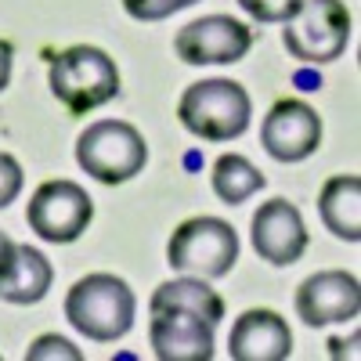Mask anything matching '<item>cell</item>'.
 Segmentation results:
<instances>
[{"mask_svg":"<svg viewBox=\"0 0 361 361\" xmlns=\"http://www.w3.org/2000/svg\"><path fill=\"white\" fill-rule=\"evenodd\" d=\"M18 192H22V166L15 163V156L0 152V209L15 202Z\"/></svg>","mask_w":361,"mask_h":361,"instance_id":"ffe728a7","label":"cell"},{"mask_svg":"<svg viewBox=\"0 0 361 361\" xmlns=\"http://www.w3.org/2000/svg\"><path fill=\"white\" fill-rule=\"evenodd\" d=\"M29 361H40V357H80V350L69 343V340H62V336H44V340H37L33 347H29V354H25Z\"/></svg>","mask_w":361,"mask_h":361,"instance_id":"44dd1931","label":"cell"},{"mask_svg":"<svg viewBox=\"0 0 361 361\" xmlns=\"http://www.w3.org/2000/svg\"><path fill=\"white\" fill-rule=\"evenodd\" d=\"M318 214L333 235L357 243L361 238V180L354 173H340L333 180H325V188L318 195Z\"/></svg>","mask_w":361,"mask_h":361,"instance_id":"5bb4252c","label":"cell"},{"mask_svg":"<svg viewBox=\"0 0 361 361\" xmlns=\"http://www.w3.org/2000/svg\"><path fill=\"white\" fill-rule=\"evenodd\" d=\"M148 311H188L209 325H217L224 318V300L199 279H173L152 293Z\"/></svg>","mask_w":361,"mask_h":361,"instance_id":"9a60e30c","label":"cell"},{"mask_svg":"<svg viewBox=\"0 0 361 361\" xmlns=\"http://www.w3.org/2000/svg\"><path fill=\"white\" fill-rule=\"evenodd\" d=\"M11 58H15V47L8 40H0V90H4L8 80H11Z\"/></svg>","mask_w":361,"mask_h":361,"instance_id":"603a6c76","label":"cell"},{"mask_svg":"<svg viewBox=\"0 0 361 361\" xmlns=\"http://www.w3.org/2000/svg\"><path fill=\"white\" fill-rule=\"evenodd\" d=\"M209 180H214V192L217 199H224L228 206H238V202H246L253 192H260L267 185V177L246 159V156H221L214 163V173H209Z\"/></svg>","mask_w":361,"mask_h":361,"instance_id":"e0dca14e","label":"cell"},{"mask_svg":"<svg viewBox=\"0 0 361 361\" xmlns=\"http://www.w3.org/2000/svg\"><path fill=\"white\" fill-rule=\"evenodd\" d=\"M238 8L253 15L257 22H286L296 15L300 0H238Z\"/></svg>","mask_w":361,"mask_h":361,"instance_id":"ac0fdd59","label":"cell"},{"mask_svg":"<svg viewBox=\"0 0 361 361\" xmlns=\"http://www.w3.org/2000/svg\"><path fill=\"white\" fill-rule=\"evenodd\" d=\"M260 145L267 148L271 159L300 163L322 145V119H318V112L307 102L286 98L279 105H271V112L264 116Z\"/></svg>","mask_w":361,"mask_h":361,"instance_id":"9c48e42d","label":"cell"},{"mask_svg":"<svg viewBox=\"0 0 361 361\" xmlns=\"http://www.w3.org/2000/svg\"><path fill=\"white\" fill-rule=\"evenodd\" d=\"M177 116L185 123V130H192L202 141H231L250 127L253 105H250V94L243 83L202 80L180 94Z\"/></svg>","mask_w":361,"mask_h":361,"instance_id":"3957f363","label":"cell"},{"mask_svg":"<svg viewBox=\"0 0 361 361\" xmlns=\"http://www.w3.org/2000/svg\"><path fill=\"white\" fill-rule=\"evenodd\" d=\"M195 4V0H123V8L130 18H141V22H159L180 8H188Z\"/></svg>","mask_w":361,"mask_h":361,"instance_id":"d6986e66","label":"cell"},{"mask_svg":"<svg viewBox=\"0 0 361 361\" xmlns=\"http://www.w3.org/2000/svg\"><path fill=\"white\" fill-rule=\"evenodd\" d=\"M250 47H253V29L228 15L188 22L173 40L177 58L188 66H228V62H238Z\"/></svg>","mask_w":361,"mask_h":361,"instance_id":"ba28073f","label":"cell"},{"mask_svg":"<svg viewBox=\"0 0 361 361\" xmlns=\"http://www.w3.org/2000/svg\"><path fill=\"white\" fill-rule=\"evenodd\" d=\"M156 357L163 361H209L214 357V325L188 311H152L148 325Z\"/></svg>","mask_w":361,"mask_h":361,"instance_id":"7c38bea8","label":"cell"},{"mask_svg":"<svg viewBox=\"0 0 361 361\" xmlns=\"http://www.w3.org/2000/svg\"><path fill=\"white\" fill-rule=\"evenodd\" d=\"M51 90L69 116H87L119 94V69L102 47L76 44L51 58Z\"/></svg>","mask_w":361,"mask_h":361,"instance_id":"7a4b0ae2","label":"cell"},{"mask_svg":"<svg viewBox=\"0 0 361 361\" xmlns=\"http://www.w3.org/2000/svg\"><path fill=\"white\" fill-rule=\"evenodd\" d=\"M137 300L130 286L116 275H87L66 296V318L76 333L98 343H112L130 333Z\"/></svg>","mask_w":361,"mask_h":361,"instance_id":"6da1fadb","label":"cell"},{"mask_svg":"<svg viewBox=\"0 0 361 361\" xmlns=\"http://www.w3.org/2000/svg\"><path fill=\"white\" fill-rule=\"evenodd\" d=\"M350 40V11L343 0H300L293 18H286L282 44L304 66L336 62Z\"/></svg>","mask_w":361,"mask_h":361,"instance_id":"277c9868","label":"cell"},{"mask_svg":"<svg viewBox=\"0 0 361 361\" xmlns=\"http://www.w3.org/2000/svg\"><path fill=\"white\" fill-rule=\"evenodd\" d=\"M166 260L173 271H188L199 279H221L238 260V235L221 217H192L170 235Z\"/></svg>","mask_w":361,"mask_h":361,"instance_id":"8992f818","label":"cell"},{"mask_svg":"<svg viewBox=\"0 0 361 361\" xmlns=\"http://www.w3.org/2000/svg\"><path fill=\"white\" fill-rule=\"evenodd\" d=\"M228 350L235 361H286L293 350V333L279 311H246L231 325Z\"/></svg>","mask_w":361,"mask_h":361,"instance_id":"4fadbf2b","label":"cell"},{"mask_svg":"<svg viewBox=\"0 0 361 361\" xmlns=\"http://www.w3.org/2000/svg\"><path fill=\"white\" fill-rule=\"evenodd\" d=\"M361 307V286L347 271H318L296 289V314L311 329L354 318Z\"/></svg>","mask_w":361,"mask_h":361,"instance_id":"8fae6325","label":"cell"},{"mask_svg":"<svg viewBox=\"0 0 361 361\" xmlns=\"http://www.w3.org/2000/svg\"><path fill=\"white\" fill-rule=\"evenodd\" d=\"M253 250L260 253V260L286 267L296 264L300 253L307 250V228L300 209L286 199H271L253 214Z\"/></svg>","mask_w":361,"mask_h":361,"instance_id":"30bf717a","label":"cell"},{"mask_svg":"<svg viewBox=\"0 0 361 361\" xmlns=\"http://www.w3.org/2000/svg\"><path fill=\"white\" fill-rule=\"evenodd\" d=\"M15 260H18V243H11V238L0 231V286H4L11 279L15 271Z\"/></svg>","mask_w":361,"mask_h":361,"instance_id":"7402d4cb","label":"cell"},{"mask_svg":"<svg viewBox=\"0 0 361 361\" xmlns=\"http://www.w3.org/2000/svg\"><path fill=\"white\" fill-rule=\"evenodd\" d=\"M148 148L137 127L123 119H102L90 123L76 141V163L102 185H123L145 170Z\"/></svg>","mask_w":361,"mask_h":361,"instance_id":"5b68a950","label":"cell"},{"mask_svg":"<svg viewBox=\"0 0 361 361\" xmlns=\"http://www.w3.org/2000/svg\"><path fill=\"white\" fill-rule=\"evenodd\" d=\"M51 279H54V271H51L47 257L33 246H18L15 271H11V279L0 286V296L11 300V304H37V300L47 296Z\"/></svg>","mask_w":361,"mask_h":361,"instance_id":"2e32d148","label":"cell"},{"mask_svg":"<svg viewBox=\"0 0 361 361\" xmlns=\"http://www.w3.org/2000/svg\"><path fill=\"white\" fill-rule=\"evenodd\" d=\"M94 217V202L76 180H47L33 192L25 221L47 243H76Z\"/></svg>","mask_w":361,"mask_h":361,"instance_id":"52a82bcc","label":"cell"}]
</instances>
